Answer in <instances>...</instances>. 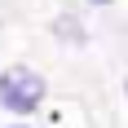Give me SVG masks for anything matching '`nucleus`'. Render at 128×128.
Instances as JSON below:
<instances>
[{
  "instance_id": "1",
  "label": "nucleus",
  "mask_w": 128,
  "mask_h": 128,
  "mask_svg": "<svg viewBox=\"0 0 128 128\" xmlns=\"http://www.w3.org/2000/svg\"><path fill=\"white\" fill-rule=\"evenodd\" d=\"M44 75H36L31 66H9V71H0V106L13 110V115H31L40 102H44Z\"/></svg>"
},
{
  "instance_id": "3",
  "label": "nucleus",
  "mask_w": 128,
  "mask_h": 128,
  "mask_svg": "<svg viewBox=\"0 0 128 128\" xmlns=\"http://www.w3.org/2000/svg\"><path fill=\"white\" fill-rule=\"evenodd\" d=\"M9 128H26V124H9Z\"/></svg>"
},
{
  "instance_id": "2",
  "label": "nucleus",
  "mask_w": 128,
  "mask_h": 128,
  "mask_svg": "<svg viewBox=\"0 0 128 128\" xmlns=\"http://www.w3.org/2000/svg\"><path fill=\"white\" fill-rule=\"evenodd\" d=\"M88 4H110V0H88Z\"/></svg>"
}]
</instances>
